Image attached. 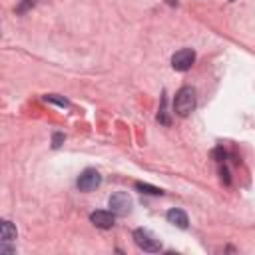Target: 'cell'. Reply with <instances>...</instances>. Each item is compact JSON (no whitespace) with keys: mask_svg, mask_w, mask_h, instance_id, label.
Returning a JSON list of instances; mask_svg holds the SVG:
<instances>
[{"mask_svg":"<svg viewBox=\"0 0 255 255\" xmlns=\"http://www.w3.org/2000/svg\"><path fill=\"white\" fill-rule=\"evenodd\" d=\"M195 108V90L191 86H183L177 94H175V100H173V112L181 118L189 116Z\"/></svg>","mask_w":255,"mask_h":255,"instance_id":"obj_1","label":"cell"},{"mask_svg":"<svg viewBox=\"0 0 255 255\" xmlns=\"http://www.w3.org/2000/svg\"><path fill=\"white\" fill-rule=\"evenodd\" d=\"M133 241L145 253H157V251H161V241L151 231H147V229H141V227L135 229L133 231Z\"/></svg>","mask_w":255,"mask_h":255,"instance_id":"obj_2","label":"cell"},{"mask_svg":"<svg viewBox=\"0 0 255 255\" xmlns=\"http://www.w3.org/2000/svg\"><path fill=\"white\" fill-rule=\"evenodd\" d=\"M108 205H110V211H114L116 215H122V217H124V215H128V213H131L133 201H131V197H129L126 191H116V193L110 195Z\"/></svg>","mask_w":255,"mask_h":255,"instance_id":"obj_3","label":"cell"},{"mask_svg":"<svg viewBox=\"0 0 255 255\" xmlns=\"http://www.w3.org/2000/svg\"><path fill=\"white\" fill-rule=\"evenodd\" d=\"M195 62V52L191 48H181L171 56V68L177 72H187Z\"/></svg>","mask_w":255,"mask_h":255,"instance_id":"obj_4","label":"cell"},{"mask_svg":"<svg viewBox=\"0 0 255 255\" xmlns=\"http://www.w3.org/2000/svg\"><path fill=\"white\" fill-rule=\"evenodd\" d=\"M100 183H102V175H100V171H96V169H92V167L84 169V171L80 173L78 181H76L78 189H80V191H86V193H88V191H94Z\"/></svg>","mask_w":255,"mask_h":255,"instance_id":"obj_5","label":"cell"},{"mask_svg":"<svg viewBox=\"0 0 255 255\" xmlns=\"http://www.w3.org/2000/svg\"><path fill=\"white\" fill-rule=\"evenodd\" d=\"M114 211H104V209H98L94 213H90V221L100 227V229H110L114 225Z\"/></svg>","mask_w":255,"mask_h":255,"instance_id":"obj_6","label":"cell"},{"mask_svg":"<svg viewBox=\"0 0 255 255\" xmlns=\"http://www.w3.org/2000/svg\"><path fill=\"white\" fill-rule=\"evenodd\" d=\"M165 217H167V221H169L171 225H175V227H179V229H185V227L189 225L187 213H185L183 209H177V207H173V209H169V211L165 213Z\"/></svg>","mask_w":255,"mask_h":255,"instance_id":"obj_7","label":"cell"},{"mask_svg":"<svg viewBox=\"0 0 255 255\" xmlns=\"http://www.w3.org/2000/svg\"><path fill=\"white\" fill-rule=\"evenodd\" d=\"M16 235H18L16 227H14L8 219H4L2 225H0V237H2V243H10V241H14Z\"/></svg>","mask_w":255,"mask_h":255,"instance_id":"obj_8","label":"cell"},{"mask_svg":"<svg viewBox=\"0 0 255 255\" xmlns=\"http://www.w3.org/2000/svg\"><path fill=\"white\" fill-rule=\"evenodd\" d=\"M167 98H165V94H161V104H159V112H157V122L159 124H163V126H169V114H167Z\"/></svg>","mask_w":255,"mask_h":255,"instance_id":"obj_9","label":"cell"},{"mask_svg":"<svg viewBox=\"0 0 255 255\" xmlns=\"http://www.w3.org/2000/svg\"><path fill=\"white\" fill-rule=\"evenodd\" d=\"M135 189L141 191V193H147V195H161V193H163L159 187L149 185V183H143V181H137V183H135Z\"/></svg>","mask_w":255,"mask_h":255,"instance_id":"obj_10","label":"cell"},{"mask_svg":"<svg viewBox=\"0 0 255 255\" xmlns=\"http://www.w3.org/2000/svg\"><path fill=\"white\" fill-rule=\"evenodd\" d=\"M44 100L50 102V104H56V106H60V108H68V106H70V102H68L66 98H60V96H56V94H48V96H44Z\"/></svg>","mask_w":255,"mask_h":255,"instance_id":"obj_11","label":"cell"},{"mask_svg":"<svg viewBox=\"0 0 255 255\" xmlns=\"http://www.w3.org/2000/svg\"><path fill=\"white\" fill-rule=\"evenodd\" d=\"M36 6V0H22L18 6H16V14H26L30 8Z\"/></svg>","mask_w":255,"mask_h":255,"instance_id":"obj_12","label":"cell"},{"mask_svg":"<svg viewBox=\"0 0 255 255\" xmlns=\"http://www.w3.org/2000/svg\"><path fill=\"white\" fill-rule=\"evenodd\" d=\"M64 139H66V135H64L62 131H54V135H52V147L58 149V147L64 143Z\"/></svg>","mask_w":255,"mask_h":255,"instance_id":"obj_13","label":"cell"},{"mask_svg":"<svg viewBox=\"0 0 255 255\" xmlns=\"http://www.w3.org/2000/svg\"><path fill=\"white\" fill-rule=\"evenodd\" d=\"M213 157H215L217 161H223V159H225V149H223V147H215V149H213Z\"/></svg>","mask_w":255,"mask_h":255,"instance_id":"obj_14","label":"cell"},{"mask_svg":"<svg viewBox=\"0 0 255 255\" xmlns=\"http://www.w3.org/2000/svg\"><path fill=\"white\" fill-rule=\"evenodd\" d=\"M219 173H221V181H225V183H229V181H231V179H229V171H227L225 167H221V169H219Z\"/></svg>","mask_w":255,"mask_h":255,"instance_id":"obj_15","label":"cell"}]
</instances>
